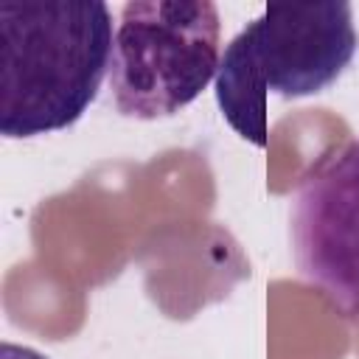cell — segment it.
Listing matches in <instances>:
<instances>
[{
	"label": "cell",
	"mask_w": 359,
	"mask_h": 359,
	"mask_svg": "<svg viewBox=\"0 0 359 359\" xmlns=\"http://www.w3.org/2000/svg\"><path fill=\"white\" fill-rule=\"evenodd\" d=\"M112 39V11L101 0L3 3L0 135L73 126L109 76Z\"/></svg>",
	"instance_id": "1"
},
{
	"label": "cell",
	"mask_w": 359,
	"mask_h": 359,
	"mask_svg": "<svg viewBox=\"0 0 359 359\" xmlns=\"http://www.w3.org/2000/svg\"><path fill=\"white\" fill-rule=\"evenodd\" d=\"M359 48L348 3L266 6L224 48L216 104L247 143L266 146V95L303 98L331 87Z\"/></svg>",
	"instance_id": "2"
},
{
	"label": "cell",
	"mask_w": 359,
	"mask_h": 359,
	"mask_svg": "<svg viewBox=\"0 0 359 359\" xmlns=\"http://www.w3.org/2000/svg\"><path fill=\"white\" fill-rule=\"evenodd\" d=\"M219 8L210 0H129L118 11L109 87L123 118H171L216 79Z\"/></svg>",
	"instance_id": "3"
},
{
	"label": "cell",
	"mask_w": 359,
	"mask_h": 359,
	"mask_svg": "<svg viewBox=\"0 0 359 359\" xmlns=\"http://www.w3.org/2000/svg\"><path fill=\"white\" fill-rule=\"evenodd\" d=\"M297 275L359 325V137L309 171L289 205Z\"/></svg>",
	"instance_id": "4"
},
{
	"label": "cell",
	"mask_w": 359,
	"mask_h": 359,
	"mask_svg": "<svg viewBox=\"0 0 359 359\" xmlns=\"http://www.w3.org/2000/svg\"><path fill=\"white\" fill-rule=\"evenodd\" d=\"M0 359H50L28 345H17V342H3L0 345Z\"/></svg>",
	"instance_id": "5"
}]
</instances>
